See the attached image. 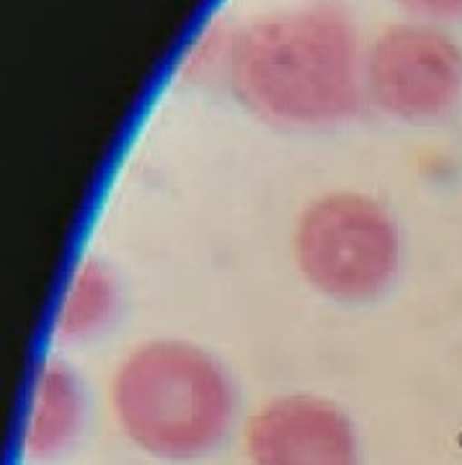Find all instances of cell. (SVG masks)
<instances>
[{
    "label": "cell",
    "instance_id": "1",
    "mask_svg": "<svg viewBox=\"0 0 462 465\" xmlns=\"http://www.w3.org/2000/svg\"><path fill=\"white\" fill-rule=\"evenodd\" d=\"M225 75L253 114L290 127H320L357 112L364 52L341 8L310 3L235 29Z\"/></svg>",
    "mask_w": 462,
    "mask_h": 465
},
{
    "label": "cell",
    "instance_id": "2",
    "mask_svg": "<svg viewBox=\"0 0 462 465\" xmlns=\"http://www.w3.org/2000/svg\"><path fill=\"white\" fill-rule=\"evenodd\" d=\"M112 401L134 445L168 460H189L217 448L235 409L222 365L204 349L173 339L130 351L116 370Z\"/></svg>",
    "mask_w": 462,
    "mask_h": 465
},
{
    "label": "cell",
    "instance_id": "3",
    "mask_svg": "<svg viewBox=\"0 0 462 465\" xmlns=\"http://www.w3.org/2000/svg\"><path fill=\"white\" fill-rule=\"evenodd\" d=\"M393 217L364 194L336 192L315 200L295 231V262L318 292L344 302L380 295L398 269Z\"/></svg>",
    "mask_w": 462,
    "mask_h": 465
},
{
    "label": "cell",
    "instance_id": "4",
    "mask_svg": "<svg viewBox=\"0 0 462 465\" xmlns=\"http://www.w3.org/2000/svg\"><path fill=\"white\" fill-rule=\"evenodd\" d=\"M364 94L388 116L429 122L462 94V50L431 21H403L364 52Z\"/></svg>",
    "mask_w": 462,
    "mask_h": 465
},
{
    "label": "cell",
    "instance_id": "5",
    "mask_svg": "<svg viewBox=\"0 0 462 465\" xmlns=\"http://www.w3.org/2000/svg\"><path fill=\"white\" fill-rule=\"evenodd\" d=\"M246 440L253 465H357L351 421L313 396H284L261 406Z\"/></svg>",
    "mask_w": 462,
    "mask_h": 465
},
{
    "label": "cell",
    "instance_id": "6",
    "mask_svg": "<svg viewBox=\"0 0 462 465\" xmlns=\"http://www.w3.org/2000/svg\"><path fill=\"white\" fill-rule=\"evenodd\" d=\"M81 385L60 362H44L34 381L26 414L24 448L36 458L52 455L70 442L81 421Z\"/></svg>",
    "mask_w": 462,
    "mask_h": 465
},
{
    "label": "cell",
    "instance_id": "7",
    "mask_svg": "<svg viewBox=\"0 0 462 465\" xmlns=\"http://www.w3.org/2000/svg\"><path fill=\"white\" fill-rule=\"evenodd\" d=\"M114 280L99 262H83L63 290L54 329L67 341H85L109 323L114 313Z\"/></svg>",
    "mask_w": 462,
    "mask_h": 465
},
{
    "label": "cell",
    "instance_id": "8",
    "mask_svg": "<svg viewBox=\"0 0 462 465\" xmlns=\"http://www.w3.org/2000/svg\"><path fill=\"white\" fill-rule=\"evenodd\" d=\"M406 11L421 21H449L462 18V0H398Z\"/></svg>",
    "mask_w": 462,
    "mask_h": 465
}]
</instances>
